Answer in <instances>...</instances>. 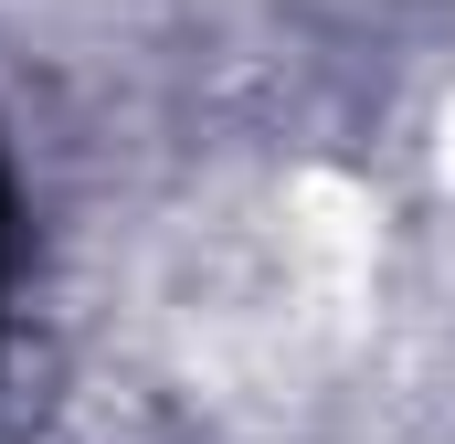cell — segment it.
Segmentation results:
<instances>
[{
  "instance_id": "cell-1",
  "label": "cell",
  "mask_w": 455,
  "mask_h": 444,
  "mask_svg": "<svg viewBox=\"0 0 455 444\" xmlns=\"http://www.w3.org/2000/svg\"><path fill=\"white\" fill-rule=\"evenodd\" d=\"M0 297H11V170H0Z\"/></svg>"
}]
</instances>
